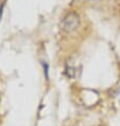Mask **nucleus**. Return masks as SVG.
Wrapping results in <instances>:
<instances>
[{"instance_id": "1", "label": "nucleus", "mask_w": 120, "mask_h": 126, "mask_svg": "<svg viewBox=\"0 0 120 126\" xmlns=\"http://www.w3.org/2000/svg\"><path fill=\"white\" fill-rule=\"evenodd\" d=\"M79 24V18L75 13H70L68 14L64 20H63V29L67 32H71V31L76 30Z\"/></svg>"}]
</instances>
